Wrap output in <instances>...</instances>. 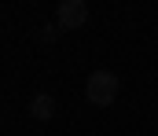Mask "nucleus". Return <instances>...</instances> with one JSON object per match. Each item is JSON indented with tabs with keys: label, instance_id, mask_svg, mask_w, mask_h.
I'll return each instance as SVG.
<instances>
[{
	"label": "nucleus",
	"instance_id": "obj_1",
	"mask_svg": "<svg viewBox=\"0 0 158 136\" xmlns=\"http://www.w3.org/2000/svg\"><path fill=\"white\" fill-rule=\"evenodd\" d=\"M118 74H110V70H92L88 74V81H85V99L92 103V107H110L114 99H118Z\"/></svg>",
	"mask_w": 158,
	"mask_h": 136
},
{
	"label": "nucleus",
	"instance_id": "obj_2",
	"mask_svg": "<svg viewBox=\"0 0 158 136\" xmlns=\"http://www.w3.org/2000/svg\"><path fill=\"white\" fill-rule=\"evenodd\" d=\"M88 22V4L85 0H63L55 7V26L59 30H81Z\"/></svg>",
	"mask_w": 158,
	"mask_h": 136
},
{
	"label": "nucleus",
	"instance_id": "obj_3",
	"mask_svg": "<svg viewBox=\"0 0 158 136\" xmlns=\"http://www.w3.org/2000/svg\"><path fill=\"white\" fill-rule=\"evenodd\" d=\"M55 107H59V103H55V96H52V92H37V96L30 99L26 114H30L33 122H52V118H55Z\"/></svg>",
	"mask_w": 158,
	"mask_h": 136
}]
</instances>
